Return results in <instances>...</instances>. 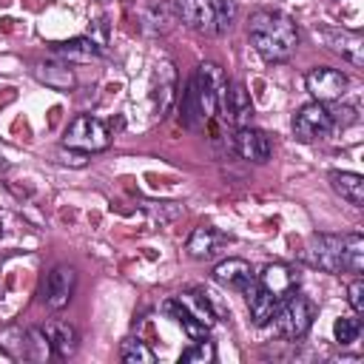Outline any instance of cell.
Listing matches in <instances>:
<instances>
[{"mask_svg": "<svg viewBox=\"0 0 364 364\" xmlns=\"http://www.w3.org/2000/svg\"><path fill=\"white\" fill-rule=\"evenodd\" d=\"M34 77H37V82H43V85H48V88H54V91H63V94L74 91V85H77V77H74L71 65L63 63V60L37 63V65H34Z\"/></svg>", "mask_w": 364, "mask_h": 364, "instance_id": "cell-16", "label": "cell"}, {"mask_svg": "<svg viewBox=\"0 0 364 364\" xmlns=\"http://www.w3.org/2000/svg\"><path fill=\"white\" fill-rule=\"evenodd\" d=\"M77 290V270L71 264H57L48 270V276L43 279V287H40V299L46 307L51 310H63L71 296Z\"/></svg>", "mask_w": 364, "mask_h": 364, "instance_id": "cell-8", "label": "cell"}, {"mask_svg": "<svg viewBox=\"0 0 364 364\" xmlns=\"http://www.w3.org/2000/svg\"><path fill=\"white\" fill-rule=\"evenodd\" d=\"M333 131V117H330V105L327 102H307L296 111L293 117V134L299 142H316L324 139Z\"/></svg>", "mask_w": 364, "mask_h": 364, "instance_id": "cell-7", "label": "cell"}, {"mask_svg": "<svg viewBox=\"0 0 364 364\" xmlns=\"http://www.w3.org/2000/svg\"><path fill=\"white\" fill-rule=\"evenodd\" d=\"M256 282H259L270 296H276L279 301L299 290V273H296L290 264H284V262H270V264H264V267L256 273Z\"/></svg>", "mask_w": 364, "mask_h": 364, "instance_id": "cell-13", "label": "cell"}, {"mask_svg": "<svg viewBox=\"0 0 364 364\" xmlns=\"http://www.w3.org/2000/svg\"><path fill=\"white\" fill-rule=\"evenodd\" d=\"M233 151L239 159H247V162H267L270 154H273V142L270 136L262 131V128H253V125H239L236 134H233Z\"/></svg>", "mask_w": 364, "mask_h": 364, "instance_id": "cell-11", "label": "cell"}, {"mask_svg": "<svg viewBox=\"0 0 364 364\" xmlns=\"http://www.w3.org/2000/svg\"><path fill=\"white\" fill-rule=\"evenodd\" d=\"M245 299H247V310H250V318L256 327H267L279 310V299L270 296L259 282H253L247 290H245Z\"/></svg>", "mask_w": 364, "mask_h": 364, "instance_id": "cell-17", "label": "cell"}, {"mask_svg": "<svg viewBox=\"0 0 364 364\" xmlns=\"http://www.w3.org/2000/svg\"><path fill=\"white\" fill-rule=\"evenodd\" d=\"M222 242H228L225 233H219L216 228H205L202 225V228H193L191 230V236L185 242V250H188L191 259H210L219 250Z\"/></svg>", "mask_w": 364, "mask_h": 364, "instance_id": "cell-18", "label": "cell"}, {"mask_svg": "<svg viewBox=\"0 0 364 364\" xmlns=\"http://www.w3.org/2000/svg\"><path fill=\"white\" fill-rule=\"evenodd\" d=\"M57 159H60L63 165H74V168H82V165L88 162V154H82V151H74V148H65V145H60V148H57Z\"/></svg>", "mask_w": 364, "mask_h": 364, "instance_id": "cell-32", "label": "cell"}, {"mask_svg": "<svg viewBox=\"0 0 364 364\" xmlns=\"http://www.w3.org/2000/svg\"><path fill=\"white\" fill-rule=\"evenodd\" d=\"M213 279L228 287V290H236V293H245L253 282H256V270L250 262L239 259V256H230V259H222L216 267H213Z\"/></svg>", "mask_w": 364, "mask_h": 364, "instance_id": "cell-14", "label": "cell"}, {"mask_svg": "<svg viewBox=\"0 0 364 364\" xmlns=\"http://www.w3.org/2000/svg\"><path fill=\"white\" fill-rule=\"evenodd\" d=\"M301 259L310 267H318L324 273H344V236L336 233H316L307 239Z\"/></svg>", "mask_w": 364, "mask_h": 364, "instance_id": "cell-6", "label": "cell"}, {"mask_svg": "<svg viewBox=\"0 0 364 364\" xmlns=\"http://www.w3.org/2000/svg\"><path fill=\"white\" fill-rule=\"evenodd\" d=\"M173 20H176V14H173V3L171 6H151L145 14H142V26L148 28V31H159V34H165L171 26H173Z\"/></svg>", "mask_w": 364, "mask_h": 364, "instance_id": "cell-27", "label": "cell"}, {"mask_svg": "<svg viewBox=\"0 0 364 364\" xmlns=\"http://www.w3.org/2000/svg\"><path fill=\"white\" fill-rule=\"evenodd\" d=\"M358 336H361V321L355 316H338L333 321V338L341 347H350L353 341H358Z\"/></svg>", "mask_w": 364, "mask_h": 364, "instance_id": "cell-29", "label": "cell"}, {"mask_svg": "<svg viewBox=\"0 0 364 364\" xmlns=\"http://www.w3.org/2000/svg\"><path fill=\"white\" fill-rule=\"evenodd\" d=\"M0 353L14 361H28V333L17 324L0 330Z\"/></svg>", "mask_w": 364, "mask_h": 364, "instance_id": "cell-22", "label": "cell"}, {"mask_svg": "<svg viewBox=\"0 0 364 364\" xmlns=\"http://www.w3.org/2000/svg\"><path fill=\"white\" fill-rule=\"evenodd\" d=\"M364 270V236L361 233H344V273H361Z\"/></svg>", "mask_w": 364, "mask_h": 364, "instance_id": "cell-25", "label": "cell"}, {"mask_svg": "<svg viewBox=\"0 0 364 364\" xmlns=\"http://www.w3.org/2000/svg\"><path fill=\"white\" fill-rule=\"evenodd\" d=\"M51 54L68 65H80V63H94L102 57V46L91 37H71L65 43H54Z\"/></svg>", "mask_w": 364, "mask_h": 364, "instance_id": "cell-15", "label": "cell"}, {"mask_svg": "<svg viewBox=\"0 0 364 364\" xmlns=\"http://www.w3.org/2000/svg\"><path fill=\"white\" fill-rule=\"evenodd\" d=\"M173 14L188 28L205 37H219L233 26L236 3L233 0H173Z\"/></svg>", "mask_w": 364, "mask_h": 364, "instance_id": "cell-3", "label": "cell"}, {"mask_svg": "<svg viewBox=\"0 0 364 364\" xmlns=\"http://www.w3.org/2000/svg\"><path fill=\"white\" fill-rule=\"evenodd\" d=\"M63 145L82 151V154H100L111 145V128L105 119L94 117V114H80L68 122L65 134H63Z\"/></svg>", "mask_w": 364, "mask_h": 364, "instance_id": "cell-5", "label": "cell"}, {"mask_svg": "<svg viewBox=\"0 0 364 364\" xmlns=\"http://www.w3.org/2000/svg\"><path fill=\"white\" fill-rule=\"evenodd\" d=\"M228 85V74L216 63H199L179 97L182 125L191 131H202L210 125L213 114H219V97Z\"/></svg>", "mask_w": 364, "mask_h": 364, "instance_id": "cell-1", "label": "cell"}, {"mask_svg": "<svg viewBox=\"0 0 364 364\" xmlns=\"http://www.w3.org/2000/svg\"><path fill=\"white\" fill-rule=\"evenodd\" d=\"M330 51H336L341 60H347L355 68H364V37L353 28H324L321 31Z\"/></svg>", "mask_w": 364, "mask_h": 364, "instance_id": "cell-12", "label": "cell"}, {"mask_svg": "<svg viewBox=\"0 0 364 364\" xmlns=\"http://www.w3.org/2000/svg\"><path fill=\"white\" fill-rule=\"evenodd\" d=\"M119 358H122L125 364H154V361H156L154 350H151L142 338H136V336H128V338L122 341Z\"/></svg>", "mask_w": 364, "mask_h": 364, "instance_id": "cell-26", "label": "cell"}, {"mask_svg": "<svg viewBox=\"0 0 364 364\" xmlns=\"http://www.w3.org/2000/svg\"><path fill=\"white\" fill-rule=\"evenodd\" d=\"M330 185L353 208H361L364 205V176L361 173H355V171H333L330 173Z\"/></svg>", "mask_w": 364, "mask_h": 364, "instance_id": "cell-20", "label": "cell"}, {"mask_svg": "<svg viewBox=\"0 0 364 364\" xmlns=\"http://www.w3.org/2000/svg\"><path fill=\"white\" fill-rule=\"evenodd\" d=\"M46 330V336H48V341H51V350H54V355L57 358H71L74 353H77V347H80V333H77V327L74 324H68V321H51L48 327H43Z\"/></svg>", "mask_w": 364, "mask_h": 364, "instance_id": "cell-19", "label": "cell"}, {"mask_svg": "<svg viewBox=\"0 0 364 364\" xmlns=\"http://www.w3.org/2000/svg\"><path fill=\"white\" fill-rule=\"evenodd\" d=\"M304 85H307V91H310V97H313L316 102H336V100L344 94V88L350 85V80H347V74L338 71V68L316 65V68L307 71Z\"/></svg>", "mask_w": 364, "mask_h": 364, "instance_id": "cell-9", "label": "cell"}, {"mask_svg": "<svg viewBox=\"0 0 364 364\" xmlns=\"http://www.w3.org/2000/svg\"><path fill=\"white\" fill-rule=\"evenodd\" d=\"M162 307H165V313H171V316L176 318V324L185 330V336H188L191 341L208 338L210 327H208V324H202V321H199V318H196V316H193V313H191V310H188V307H185V304H182L176 296H173V299H168Z\"/></svg>", "mask_w": 364, "mask_h": 364, "instance_id": "cell-21", "label": "cell"}, {"mask_svg": "<svg viewBox=\"0 0 364 364\" xmlns=\"http://www.w3.org/2000/svg\"><path fill=\"white\" fill-rule=\"evenodd\" d=\"M26 333H28V361H48L54 355V350H51V341H48L46 330L43 327H31Z\"/></svg>", "mask_w": 364, "mask_h": 364, "instance_id": "cell-30", "label": "cell"}, {"mask_svg": "<svg viewBox=\"0 0 364 364\" xmlns=\"http://www.w3.org/2000/svg\"><path fill=\"white\" fill-rule=\"evenodd\" d=\"M0 236H3V228H0Z\"/></svg>", "mask_w": 364, "mask_h": 364, "instance_id": "cell-34", "label": "cell"}, {"mask_svg": "<svg viewBox=\"0 0 364 364\" xmlns=\"http://www.w3.org/2000/svg\"><path fill=\"white\" fill-rule=\"evenodd\" d=\"M330 117H333V128H347V125H355L358 122V114L350 105H330Z\"/></svg>", "mask_w": 364, "mask_h": 364, "instance_id": "cell-31", "label": "cell"}, {"mask_svg": "<svg viewBox=\"0 0 364 364\" xmlns=\"http://www.w3.org/2000/svg\"><path fill=\"white\" fill-rule=\"evenodd\" d=\"M202 324H208V327H213L216 324V310H213V304H210V299L205 296V293H199V290H188V293H179L176 296Z\"/></svg>", "mask_w": 364, "mask_h": 364, "instance_id": "cell-24", "label": "cell"}, {"mask_svg": "<svg viewBox=\"0 0 364 364\" xmlns=\"http://www.w3.org/2000/svg\"><path fill=\"white\" fill-rule=\"evenodd\" d=\"M213 361H216V344L210 338L193 341V347H188L179 355V364H213Z\"/></svg>", "mask_w": 364, "mask_h": 364, "instance_id": "cell-28", "label": "cell"}, {"mask_svg": "<svg viewBox=\"0 0 364 364\" xmlns=\"http://www.w3.org/2000/svg\"><path fill=\"white\" fill-rule=\"evenodd\" d=\"M247 40L264 63H284L299 48V26L276 9H259L247 20Z\"/></svg>", "mask_w": 364, "mask_h": 364, "instance_id": "cell-2", "label": "cell"}, {"mask_svg": "<svg viewBox=\"0 0 364 364\" xmlns=\"http://www.w3.org/2000/svg\"><path fill=\"white\" fill-rule=\"evenodd\" d=\"M173 88H176V71H173L171 63H162L156 68V94H154L159 114H165L173 105V100H176V91Z\"/></svg>", "mask_w": 364, "mask_h": 364, "instance_id": "cell-23", "label": "cell"}, {"mask_svg": "<svg viewBox=\"0 0 364 364\" xmlns=\"http://www.w3.org/2000/svg\"><path fill=\"white\" fill-rule=\"evenodd\" d=\"M313 318H316V304L307 296H301L299 290L290 293L287 299H282L279 301V310L273 316L279 336L287 338V341H301L310 333Z\"/></svg>", "mask_w": 364, "mask_h": 364, "instance_id": "cell-4", "label": "cell"}, {"mask_svg": "<svg viewBox=\"0 0 364 364\" xmlns=\"http://www.w3.org/2000/svg\"><path fill=\"white\" fill-rule=\"evenodd\" d=\"M347 301H350V307H353L355 313H364V282H361V279L350 282V287H347Z\"/></svg>", "mask_w": 364, "mask_h": 364, "instance_id": "cell-33", "label": "cell"}, {"mask_svg": "<svg viewBox=\"0 0 364 364\" xmlns=\"http://www.w3.org/2000/svg\"><path fill=\"white\" fill-rule=\"evenodd\" d=\"M219 114L225 122L230 125H250V117H253V100H250V91L242 85V82H233L228 80L222 97H219Z\"/></svg>", "mask_w": 364, "mask_h": 364, "instance_id": "cell-10", "label": "cell"}]
</instances>
